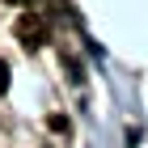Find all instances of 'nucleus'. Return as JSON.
<instances>
[{
	"label": "nucleus",
	"mask_w": 148,
	"mask_h": 148,
	"mask_svg": "<svg viewBox=\"0 0 148 148\" xmlns=\"http://www.w3.org/2000/svg\"><path fill=\"white\" fill-rule=\"evenodd\" d=\"M13 34L21 38L25 51H38V47L51 38V30H47V21L38 17V13H25V17H17V25H13Z\"/></svg>",
	"instance_id": "f257e3e1"
},
{
	"label": "nucleus",
	"mask_w": 148,
	"mask_h": 148,
	"mask_svg": "<svg viewBox=\"0 0 148 148\" xmlns=\"http://www.w3.org/2000/svg\"><path fill=\"white\" fill-rule=\"evenodd\" d=\"M9 89V64H4V59H0V93Z\"/></svg>",
	"instance_id": "f03ea898"
},
{
	"label": "nucleus",
	"mask_w": 148,
	"mask_h": 148,
	"mask_svg": "<svg viewBox=\"0 0 148 148\" xmlns=\"http://www.w3.org/2000/svg\"><path fill=\"white\" fill-rule=\"evenodd\" d=\"M9 4H30V0H9Z\"/></svg>",
	"instance_id": "7ed1b4c3"
}]
</instances>
